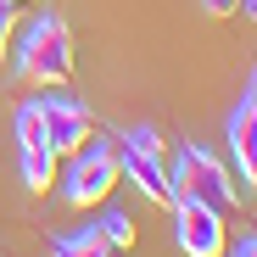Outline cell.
<instances>
[{
  "label": "cell",
  "instance_id": "9c48e42d",
  "mask_svg": "<svg viewBox=\"0 0 257 257\" xmlns=\"http://www.w3.org/2000/svg\"><path fill=\"white\" fill-rule=\"evenodd\" d=\"M95 235H101L106 251H128V246H135V224H128V212H106V218L95 224Z\"/></svg>",
  "mask_w": 257,
  "mask_h": 257
},
{
  "label": "cell",
  "instance_id": "3957f363",
  "mask_svg": "<svg viewBox=\"0 0 257 257\" xmlns=\"http://www.w3.org/2000/svg\"><path fill=\"white\" fill-rule=\"evenodd\" d=\"M117 179H123V174H117V151L90 135V140L73 151V168L62 174V201H67V207H95V201L112 196Z\"/></svg>",
  "mask_w": 257,
  "mask_h": 257
},
{
  "label": "cell",
  "instance_id": "7a4b0ae2",
  "mask_svg": "<svg viewBox=\"0 0 257 257\" xmlns=\"http://www.w3.org/2000/svg\"><path fill=\"white\" fill-rule=\"evenodd\" d=\"M168 185H174V201L190 196V201H207V207H218L229 212L240 201V190H229V174H224V162L218 157H207L201 146H185L174 157V168H168Z\"/></svg>",
  "mask_w": 257,
  "mask_h": 257
},
{
  "label": "cell",
  "instance_id": "7c38bea8",
  "mask_svg": "<svg viewBox=\"0 0 257 257\" xmlns=\"http://www.w3.org/2000/svg\"><path fill=\"white\" fill-rule=\"evenodd\" d=\"M17 34V0H0V56H6V39Z\"/></svg>",
  "mask_w": 257,
  "mask_h": 257
},
{
  "label": "cell",
  "instance_id": "277c9868",
  "mask_svg": "<svg viewBox=\"0 0 257 257\" xmlns=\"http://www.w3.org/2000/svg\"><path fill=\"white\" fill-rule=\"evenodd\" d=\"M117 174L128 185H140L146 201L157 207H174V185H168V168H162V140H157V128H128L123 135V157H117Z\"/></svg>",
  "mask_w": 257,
  "mask_h": 257
},
{
  "label": "cell",
  "instance_id": "4fadbf2b",
  "mask_svg": "<svg viewBox=\"0 0 257 257\" xmlns=\"http://www.w3.org/2000/svg\"><path fill=\"white\" fill-rule=\"evenodd\" d=\"M201 6H207V17H235L240 0H201Z\"/></svg>",
  "mask_w": 257,
  "mask_h": 257
},
{
  "label": "cell",
  "instance_id": "52a82bcc",
  "mask_svg": "<svg viewBox=\"0 0 257 257\" xmlns=\"http://www.w3.org/2000/svg\"><path fill=\"white\" fill-rule=\"evenodd\" d=\"M229 157L240 162V179L251 190L257 185V67L246 73V95L229 112Z\"/></svg>",
  "mask_w": 257,
  "mask_h": 257
},
{
  "label": "cell",
  "instance_id": "30bf717a",
  "mask_svg": "<svg viewBox=\"0 0 257 257\" xmlns=\"http://www.w3.org/2000/svg\"><path fill=\"white\" fill-rule=\"evenodd\" d=\"M56 257H112V251L101 246V235H95V224H90V229H78V235H62V240H56Z\"/></svg>",
  "mask_w": 257,
  "mask_h": 257
},
{
  "label": "cell",
  "instance_id": "ba28073f",
  "mask_svg": "<svg viewBox=\"0 0 257 257\" xmlns=\"http://www.w3.org/2000/svg\"><path fill=\"white\" fill-rule=\"evenodd\" d=\"M17 168L28 190H51L56 185V151L51 146H17Z\"/></svg>",
  "mask_w": 257,
  "mask_h": 257
},
{
  "label": "cell",
  "instance_id": "9a60e30c",
  "mask_svg": "<svg viewBox=\"0 0 257 257\" xmlns=\"http://www.w3.org/2000/svg\"><path fill=\"white\" fill-rule=\"evenodd\" d=\"M240 6H246V17H251V23H257V0H240Z\"/></svg>",
  "mask_w": 257,
  "mask_h": 257
},
{
  "label": "cell",
  "instance_id": "8992f818",
  "mask_svg": "<svg viewBox=\"0 0 257 257\" xmlns=\"http://www.w3.org/2000/svg\"><path fill=\"white\" fill-rule=\"evenodd\" d=\"M39 123H45V140H51L56 157H73L84 140L95 135V112L84 106L78 95H56V90L39 95Z\"/></svg>",
  "mask_w": 257,
  "mask_h": 257
},
{
  "label": "cell",
  "instance_id": "5b68a950",
  "mask_svg": "<svg viewBox=\"0 0 257 257\" xmlns=\"http://www.w3.org/2000/svg\"><path fill=\"white\" fill-rule=\"evenodd\" d=\"M174 240H179L185 257H224V246H229L224 212L207 207V201L179 196V201H174Z\"/></svg>",
  "mask_w": 257,
  "mask_h": 257
},
{
  "label": "cell",
  "instance_id": "5bb4252c",
  "mask_svg": "<svg viewBox=\"0 0 257 257\" xmlns=\"http://www.w3.org/2000/svg\"><path fill=\"white\" fill-rule=\"evenodd\" d=\"M229 257H257V235H240V240H235V251H229Z\"/></svg>",
  "mask_w": 257,
  "mask_h": 257
},
{
  "label": "cell",
  "instance_id": "8fae6325",
  "mask_svg": "<svg viewBox=\"0 0 257 257\" xmlns=\"http://www.w3.org/2000/svg\"><path fill=\"white\" fill-rule=\"evenodd\" d=\"M17 146H51L45 140V123H39V101L17 106Z\"/></svg>",
  "mask_w": 257,
  "mask_h": 257
},
{
  "label": "cell",
  "instance_id": "6da1fadb",
  "mask_svg": "<svg viewBox=\"0 0 257 257\" xmlns=\"http://www.w3.org/2000/svg\"><path fill=\"white\" fill-rule=\"evenodd\" d=\"M17 78L34 90H62L73 78V34L56 12H39L17 39Z\"/></svg>",
  "mask_w": 257,
  "mask_h": 257
}]
</instances>
